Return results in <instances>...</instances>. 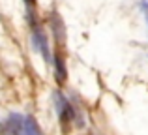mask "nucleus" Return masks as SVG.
Segmentation results:
<instances>
[{"mask_svg":"<svg viewBox=\"0 0 148 135\" xmlns=\"http://www.w3.org/2000/svg\"><path fill=\"white\" fill-rule=\"evenodd\" d=\"M54 109H56V113H58V116H60V120H62V122L71 120V116H73L71 105H69V101L64 98V96H62V92H60V90L54 92Z\"/></svg>","mask_w":148,"mask_h":135,"instance_id":"obj_1","label":"nucleus"},{"mask_svg":"<svg viewBox=\"0 0 148 135\" xmlns=\"http://www.w3.org/2000/svg\"><path fill=\"white\" fill-rule=\"evenodd\" d=\"M32 41H34V45H36V49L41 53V56H43L45 60H51V51H49V45H47V36H45V32L41 28H34Z\"/></svg>","mask_w":148,"mask_h":135,"instance_id":"obj_2","label":"nucleus"},{"mask_svg":"<svg viewBox=\"0 0 148 135\" xmlns=\"http://www.w3.org/2000/svg\"><path fill=\"white\" fill-rule=\"evenodd\" d=\"M23 133V116L10 114L2 126V135H21Z\"/></svg>","mask_w":148,"mask_h":135,"instance_id":"obj_3","label":"nucleus"},{"mask_svg":"<svg viewBox=\"0 0 148 135\" xmlns=\"http://www.w3.org/2000/svg\"><path fill=\"white\" fill-rule=\"evenodd\" d=\"M53 60H54V81H56L58 84L66 83V79H68V69H66L64 56H62L60 53H56Z\"/></svg>","mask_w":148,"mask_h":135,"instance_id":"obj_4","label":"nucleus"},{"mask_svg":"<svg viewBox=\"0 0 148 135\" xmlns=\"http://www.w3.org/2000/svg\"><path fill=\"white\" fill-rule=\"evenodd\" d=\"M23 133L25 135H43V132H41V128L38 126L36 118L34 116H23Z\"/></svg>","mask_w":148,"mask_h":135,"instance_id":"obj_5","label":"nucleus"},{"mask_svg":"<svg viewBox=\"0 0 148 135\" xmlns=\"http://www.w3.org/2000/svg\"><path fill=\"white\" fill-rule=\"evenodd\" d=\"M26 4H28V6H34V4H36V0H25Z\"/></svg>","mask_w":148,"mask_h":135,"instance_id":"obj_6","label":"nucleus"}]
</instances>
